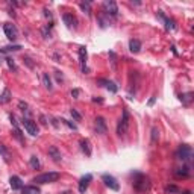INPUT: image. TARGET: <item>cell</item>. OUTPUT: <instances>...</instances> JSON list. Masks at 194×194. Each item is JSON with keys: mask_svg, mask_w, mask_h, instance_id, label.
Here are the masks:
<instances>
[{"mask_svg": "<svg viewBox=\"0 0 194 194\" xmlns=\"http://www.w3.org/2000/svg\"><path fill=\"white\" fill-rule=\"evenodd\" d=\"M134 188L140 193H146L150 190V179L143 175V173H135L134 176Z\"/></svg>", "mask_w": 194, "mask_h": 194, "instance_id": "obj_1", "label": "cell"}, {"mask_svg": "<svg viewBox=\"0 0 194 194\" xmlns=\"http://www.w3.org/2000/svg\"><path fill=\"white\" fill-rule=\"evenodd\" d=\"M58 179H59V173L48 172V173H43V175L35 176L34 182H37V184H52V182H56Z\"/></svg>", "mask_w": 194, "mask_h": 194, "instance_id": "obj_2", "label": "cell"}, {"mask_svg": "<svg viewBox=\"0 0 194 194\" xmlns=\"http://www.w3.org/2000/svg\"><path fill=\"white\" fill-rule=\"evenodd\" d=\"M128 129H129V112H128V109H123V115H121L118 126H117V134L123 135V134H126Z\"/></svg>", "mask_w": 194, "mask_h": 194, "instance_id": "obj_3", "label": "cell"}, {"mask_svg": "<svg viewBox=\"0 0 194 194\" xmlns=\"http://www.w3.org/2000/svg\"><path fill=\"white\" fill-rule=\"evenodd\" d=\"M176 158H178V159H182V161H190V159L193 158V149H191V146L182 144L181 147L178 149V152H176Z\"/></svg>", "mask_w": 194, "mask_h": 194, "instance_id": "obj_4", "label": "cell"}, {"mask_svg": "<svg viewBox=\"0 0 194 194\" xmlns=\"http://www.w3.org/2000/svg\"><path fill=\"white\" fill-rule=\"evenodd\" d=\"M3 31H5V35H6V38L9 41H15L18 38V31H17V28L14 26V24H11V23H5L3 24Z\"/></svg>", "mask_w": 194, "mask_h": 194, "instance_id": "obj_5", "label": "cell"}, {"mask_svg": "<svg viewBox=\"0 0 194 194\" xmlns=\"http://www.w3.org/2000/svg\"><path fill=\"white\" fill-rule=\"evenodd\" d=\"M23 126H24V129L28 131V134H31L32 137L38 135V126H37L35 121H32L31 118H23Z\"/></svg>", "mask_w": 194, "mask_h": 194, "instance_id": "obj_6", "label": "cell"}, {"mask_svg": "<svg viewBox=\"0 0 194 194\" xmlns=\"http://www.w3.org/2000/svg\"><path fill=\"white\" fill-rule=\"evenodd\" d=\"M102 181H103V182H105V185H106V187H109L111 190L118 191L120 185H118V182H117V179H115L114 176H111V175H103V176H102Z\"/></svg>", "mask_w": 194, "mask_h": 194, "instance_id": "obj_7", "label": "cell"}, {"mask_svg": "<svg viewBox=\"0 0 194 194\" xmlns=\"http://www.w3.org/2000/svg\"><path fill=\"white\" fill-rule=\"evenodd\" d=\"M103 9H105V12L108 15H112V17H115L118 14V8H117L115 2H111V0H106V2L103 3Z\"/></svg>", "mask_w": 194, "mask_h": 194, "instance_id": "obj_8", "label": "cell"}, {"mask_svg": "<svg viewBox=\"0 0 194 194\" xmlns=\"http://www.w3.org/2000/svg\"><path fill=\"white\" fill-rule=\"evenodd\" d=\"M106 131H108V128H106L105 118H103V117H97V118H96V132L100 134V135H103V134H106Z\"/></svg>", "mask_w": 194, "mask_h": 194, "instance_id": "obj_9", "label": "cell"}, {"mask_svg": "<svg viewBox=\"0 0 194 194\" xmlns=\"http://www.w3.org/2000/svg\"><path fill=\"white\" fill-rule=\"evenodd\" d=\"M156 15H158V17H159V18L165 23V29H167V31H175V29H176V24H175V21H173V20H170L168 17H165L162 11H158V14H156Z\"/></svg>", "mask_w": 194, "mask_h": 194, "instance_id": "obj_10", "label": "cell"}, {"mask_svg": "<svg viewBox=\"0 0 194 194\" xmlns=\"http://www.w3.org/2000/svg\"><path fill=\"white\" fill-rule=\"evenodd\" d=\"M48 155H50V158L55 162H61L62 161V155H61V152H59V149L56 147V146H50V147H48Z\"/></svg>", "mask_w": 194, "mask_h": 194, "instance_id": "obj_11", "label": "cell"}, {"mask_svg": "<svg viewBox=\"0 0 194 194\" xmlns=\"http://www.w3.org/2000/svg\"><path fill=\"white\" fill-rule=\"evenodd\" d=\"M93 181V176L91 175H85L81 181H79V193H85L87 191V188H88V185H90V182Z\"/></svg>", "mask_w": 194, "mask_h": 194, "instance_id": "obj_12", "label": "cell"}, {"mask_svg": "<svg viewBox=\"0 0 194 194\" xmlns=\"http://www.w3.org/2000/svg\"><path fill=\"white\" fill-rule=\"evenodd\" d=\"M9 185L12 190H21L23 188V182L18 176H11L9 178Z\"/></svg>", "mask_w": 194, "mask_h": 194, "instance_id": "obj_13", "label": "cell"}, {"mask_svg": "<svg viewBox=\"0 0 194 194\" xmlns=\"http://www.w3.org/2000/svg\"><path fill=\"white\" fill-rule=\"evenodd\" d=\"M129 50H131L132 53H138V52L141 50V41L132 38V40L129 41Z\"/></svg>", "mask_w": 194, "mask_h": 194, "instance_id": "obj_14", "label": "cell"}, {"mask_svg": "<svg viewBox=\"0 0 194 194\" xmlns=\"http://www.w3.org/2000/svg\"><path fill=\"white\" fill-rule=\"evenodd\" d=\"M64 23L67 24L68 28H76V18L73 17L71 14H64Z\"/></svg>", "mask_w": 194, "mask_h": 194, "instance_id": "obj_15", "label": "cell"}, {"mask_svg": "<svg viewBox=\"0 0 194 194\" xmlns=\"http://www.w3.org/2000/svg\"><path fill=\"white\" fill-rule=\"evenodd\" d=\"M81 149L87 156L91 155V143H90V140H82L81 141Z\"/></svg>", "mask_w": 194, "mask_h": 194, "instance_id": "obj_16", "label": "cell"}, {"mask_svg": "<svg viewBox=\"0 0 194 194\" xmlns=\"http://www.w3.org/2000/svg\"><path fill=\"white\" fill-rule=\"evenodd\" d=\"M11 97H12V94H11L9 88H5L3 93L0 94V103H8L11 100Z\"/></svg>", "mask_w": 194, "mask_h": 194, "instance_id": "obj_17", "label": "cell"}, {"mask_svg": "<svg viewBox=\"0 0 194 194\" xmlns=\"http://www.w3.org/2000/svg\"><path fill=\"white\" fill-rule=\"evenodd\" d=\"M79 62L82 64V68H85V64H87V48L84 46L79 47Z\"/></svg>", "mask_w": 194, "mask_h": 194, "instance_id": "obj_18", "label": "cell"}, {"mask_svg": "<svg viewBox=\"0 0 194 194\" xmlns=\"http://www.w3.org/2000/svg\"><path fill=\"white\" fill-rule=\"evenodd\" d=\"M43 84H44V87L48 90V91H52L53 90V85H52V79H50V76L47 75V73H44L43 75Z\"/></svg>", "mask_w": 194, "mask_h": 194, "instance_id": "obj_19", "label": "cell"}, {"mask_svg": "<svg viewBox=\"0 0 194 194\" xmlns=\"http://www.w3.org/2000/svg\"><path fill=\"white\" fill-rule=\"evenodd\" d=\"M21 193L23 194H40V188H37V187H23Z\"/></svg>", "mask_w": 194, "mask_h": 194, "instance_id": "obj_20", "label": "cell"}, {"mask_svg": "<svg viewBox=\"0 0 194 194\" xmlns=\"http://www.w3.org/2000/svg\"><path fill=\"white\" fill-rule=\"evenodd\" d=\"M29 164H31V167H32L34 170H38V168H40V165H41V164H40V159H38V156H35V155H34V156H31V159H29Z\"/></svg>", "mask_w": 194, "mask_h": 194, "instance_id": "obj_21", "label": "cell"}, {"mask_svg": "<svg viewBox=\"0 0 194 194\" xmlns=\"http://www.w3.org/2000/svg\"><path fill=\"white\" fill-rule=\"evenodd\" d=\"M0 155L3 156V159H5L6 162H9V152H8V149L5 147L3 144H0Z\"/></svg>", "mask_w": 194, "mask_h": 194, "instance_id": "obj_22", "label": "cell"}, {"mask_svg": "<svg viewBox=\"0 0 194 194\" xmlns=\"http://www.w3.org/2000/svg\"><path fill=\"white\" fill-rule=\"evenodd\" d=\"M181 100H182L185 105H190V103H191V100H193V93L182 94V96H181Z\"/></svg>", "mask_w": 194, "mask_h": 194, "instance_id": "obj_23", "label": "cell"}, {"mask_svg": "<svg viewBox=\"0 0 194 194\" xmlns=\"http://www.w3.org/2000/svg\"><path fill=\"white\" fill-rule=\"evenodd\" d=\"M190 172H188V167H184V168H178L176 170V176H182V178H188Z\"/></svg>", "mask_w": 194, "mask_h": 194, "instance_id": "obj_24", "label": "cell"}, {"mask_svg": "<svg viewBox=\"0 0 194 194\" xmlns=\"http://www.w3.org/2000/svg\"><path fill=\"white\" fill-rule=\"evenodd\" d=\"M61 121H62V123H64L65 126H68L70 129H73V131H78V126H76L75 123H73V121H68V120H65V118H61Z\"/></svg>", "mask_w": 194, "mask_h": 194, "instance_id": "obj_25", "label": "cell"}, {"mask_svg": "<svg viewBox=\"0 0 194 194\" xmlns=\"http://www.w3.org/2000/svg\"><path fill=\"white\" fill-rule=\"evenodd\" d=\"M105 87H106V88H108L111 93H117V85H115L114 82H111V81H106Z\"/></svg>", "mask_w": 194, "mask_h": 194, "instance_id": "obj_26", "label": "cell"}, {"mask_svg": "<svg viewBox=\"0 0 194 194\" xmlns=\"http://www.w3.org/2000/svg\"><path fill=\"white\" fill-rule=\"evenodd\" d=\"M14 137H15L21 144H24V137L21 135V131H20V129H14Z\"/></svg>", "mask_w": 194, "mask_h": 194, "instance_id": "obj_27", "label": "cell"}, {"mask_svg": "<svg viewBox=\"0 0 194 194\" xmlns=\"http://www.w3.org/2000/svg\"><path fill=\"white\" fill-rule=\"evenodd\" d=\"M52 26H53V24H48V26L43 28V37L44 38H50V29H52Z\"/></svg>", "mask_w": 194, "mask_h": 194, "instance_id": "obj_28", "label": "cell"}, {"mask_svg": "<svg viewBox=\"0 0 194 194\" xmlns=\"http://www.w3.org/2000/svg\"><path fill=\"white\" fill-rule=\"evenodd\" d=\"M81 9L87 14V15H90L91 14V9H90V3L88 2H84V3H81Z\"/></svg>", "mask_w": 194, "mask_h": 194, "instance_id": "obj_29", "label": "cell"}, {"mask_svg": "<svg viewBox=\"0 0 194 194\" xmlns=\"http://www.w3.org/2000/svg\"><path fill=\"white\" fill-rule=\"evenodd\" d=\"M6 64H8V67L11 68V70H14V71H17L18 68H17V64L14 62V59L12 58H6Z\"/></svg>", "mask_w": 194, "mask_h": 194, "instance_id": "obj_30", "label": "cell"}, {"mask_svg": "<svg viewBox=\"0 0 194 194\" xmlns=\"http://www.w3.org/2000/svg\"><path fill=\"white\" fill-rule=\"evenodd\" d=\"M158 138H159V131H158V128H153L152 129V143L155 144L158 141Z\"/></svg>", "mask_w": 194, "mask_h": 194, "instance_id": "obj_31", "label": "cell"}, {"mask_svg": "<svg viewBox=\"0 0 194 194\" xmlns=\"http://www.w3.org/2000/svg\"><path fill=\"white\" fill-rule=\"evenodd\" d=\"M70 114H71V117L75 118L76 121H81V120H82V115H81L76 109H70Z\"/></svg>", "mask_w": 194, "mask_h": 194, "instance_id": "obj_32", "label": "cell"}, {"mask_svg": "<svg viewBox=\"0 0 194 194\" xmlns=\"http://www.w3.org/2000/svg\"><path fill=\"white\" fill-rule=\"evenodd\" d=\"M18 108L24 112V111H28V108H29V106H28V103H26V102H23V100H21V102H18Z\"/></svg>", "mask_w": 194, "mask_h": 194, "instance_id": "obj_33", "label": "cell"}, {"mask_svg": "<svg viewBox=\"0 0 194 194\" xmlns=\"http://www.w3.org/2000/svg\"><path fill=\"white\" fill-rule=\"evenodd\" d=\"M165 190H167L168 193H179V188H178V187H175V185H168Z\"/></svg>", "mask_w": 194, "mask_h": 194, "instance_id": "obj_34", "label": "cell"}, {"mask_svg": "<svg viewBox=\"0 0 194 194\" xmlns=\"http://www.w3.org/2000/svg\"><path fill=\"white\" fill-rule=\"evenodd\" d=\"M109 56H111V59H112V67L115 68V67H117V56H115L114 52H109Z\"/></svg>", "mask_w": 194, "mask_h": 194, "instance_id": "obj_35", "label": "cell"}, {"mask_svg": "<svg viewBox=\"0 0 194 194\" xmlns=\"http://www.w3.org/2000/svg\"><path fill=\"white\" fill-rule=\"evenodd\" d=\"M9 120H11V123H12L14 129H18V125H17V120H15V117H14V115H9Z\"/></svg>", "mask_w": 194, "mask_h": 194, "instance_id": "obj_36", "label": "cell"}, {"mask_svg": "<svg viewBox=\"0 0 194 194\" xmlns=\"http://www.w3.org/2000/svg\"><path fill=\"white\" fill-rule=\"evenodd\" d=\"M79 93H81L79 90H73V91H71V96L75 97V99H78V96H79Z\"/></svg>", "mask_w": 194, "mask_h": 194, "instance_id": "obj_37", "label": "cell"}, {"mask_svg": "<svg viewBox=\"0 0 194 194\" xmlns=\"http://www.w3.org/2000/svg\"><path fill=\"white\" fill-rule=\"evenodd\" d=\"M24 61H26V64H28V65H29L31 68H34V64L31 62V58H26V59H24Z\"/></svg>", "mask_w": 194, "mask_h": 194, "instance_id": "obj_38", "label": "cell"}, {"mask_svg": "<svg viewBox=\"0 0 194 194\" xmlns=\"http://www.w3.org/2000/svg\"><path fill=\"white\" fill-rule=\"evenodd\" d=\"M44 15H46L47 18H52V14H50V11H47V9H44Z\"/></svg>", "mask_w": 194, "mask_h": 194, "instance_id": "obj_39", "label": "cell"}, {"mask_svg": "<svg viewBox=\"0 0 194 194\" xmlns=\"http://www.w3.org/2000/svg\"><path fill=\"white\" fill-rule=\"evenodd\" d=\"M40 120H41L43 125H47V121H46V117H44V115H40Z\"/></svg>", "mask_w": 194, "mask_h": 194, "instance_id": "obj_40", "label": "cell"}, {"mask_svg": "<svg viewBox=\"0 0 194 194\" xmlns=\"http://www.w3.org/2000/svg\"><path fill=\"white\" fill-rule=\"evenodd\" d=\"M155 100H156V97H155V96H153V97H152V99H150V100H149V106H152V105H153V103H155Z\"/></svg>", "mask_w": 194, "mask_h": 194, "instance_id": "obj_41", "label": "cell"}, {"mask_svg": "<svg viewBox=\"0 0 194 194\" xmlns=\"http://www.w3.org/2000/svg\"><path fill=\"white\" fill-rule=\"evenodd\" d=\"M93 102H97V103H102L103 100H102V99H97V97H94V99H93Z\"/></svg>", "mask_w": 194, "mask_h": 194, "instance_id": "obj_42", "label": "cell"}, {"mask_svg": "<svg viewBox=\"0 0 194 194\" xmlns=\"http://www.w3.org/2000/svg\"><path fill=\"white\" fill-rule=\"evenodd\" d=\"M182 194H191V191H184Z\"/></svg>", "mask_w": 194, "mask_h": 194, "instance_id": "obj_43", "label": "cell"}]
</instances>
